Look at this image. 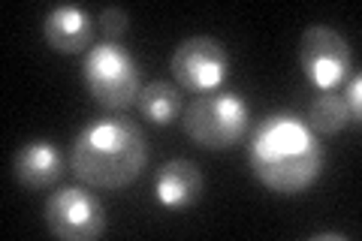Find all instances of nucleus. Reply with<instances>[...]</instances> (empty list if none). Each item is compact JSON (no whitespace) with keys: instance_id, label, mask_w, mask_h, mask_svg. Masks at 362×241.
<instances>
[{"instance_id":"obj_1","label":"nucleus","mask_w":362,"mask_h":241,"mask_svg":"<svg viewBox=\"0 0 362 241\" xmlns=\"http://www.w3.org/2000/svg\"><path fill=\"white\" fill-rule=\"evenodd\" d=\"M326 151L308 124L296 114H269L257 124L247 145L251 175L278 196H299L323 175Z\"/></svg>"},{"instance_id":"obj_5","label":"nucleus","mask_w":362,"mask_h":241,"mask_svg":"<svg viewBox=\"0 0 362 241\" xmlns=\"http://www.w3.org/2000/svg\"><path fill=\"white\" fill-rule=\"evenodd\" d=\"M169 73L187 94H211L230 76V52L214 37H190L175 45Z\"/></svg>"},{"instance_id":"obj_7","label":"nucleus","mask_w":362,"mask_h":241,"mask_svg":"<svg viewBox=\"0 0 362 241\" xmlns=\"http://www.w3.org/2000/svg\"><path fill=\"white\" fill-rule=\"evenodd\" d=\"M45 226L61 241H97L106 233V211L85 187H64L45 202Z\"/></svg>"},{"instance_id":"obj_9","label":"nucleus","mask_w":362,"mask_h":241,"mask_svg":"<svg viewBox=\"0 0 362 241\" xmlns=\"http://www.w3.org/2000/svg\"><path fill=\"white\" fill-rule=\"evenodd\" d=\"M42 37L49 42L52 52L58 54H82L85 49L90 52L94 42V21L85 9H78L73 4L54 6L42 21Z\"/></svg>"},{"instance_id":"obj_14","label":"nucleus","mask_w":362,"mask_h":241,"mask_svg":"<svg viewBox=\"0 0 362 241\" xmlns=\"http://www.w3.org/2000/svg\"><path fill=\"white\" fill-rule=\"evenodd\" d=\"M344 102H347V109H350V124H354V127H359V118H362V78H359V76L350 78Z\"/></svg>"},{"instance_id":"obj_15","label":"nucleus","mask_w":362,"mask_h":241,"mask_svg":"<svg viewBox=\"0 0 362 241\" xmlns=\"http://www.w3.org/2000/svg\"><path fill=\"white\" fill-rule=\"evenodd\" d=\"M311 241H347V235H341V233H314Z\"/></svg>"},{"instance_id":"obj_12","label":"nucleus","mask_w":362,"mask_h":241,"mask_svg":"<svg viewBox=\"0 0 362 241\" xmlns=\"http://www.w3.org/2000/svg\"><path fill=\"white\" fill-rule=\"evenodd\" d=\"M305 124H308V127L320 136V139L338 136L350 124V109H347L344 97H335L332 90H323V94L311 102Z\"/></svg>"},{"instance_id":"obj_10","label":"nucleus","mask_w":362,"mask_h":241,"mask_svg":"<svg viewBox=\"0 0 362 241\" xmlns=\"http://www.w3.org/2000/svg\"><path fill=\"white\" fill-rule=\"evenodd\" d=\"M206 193V178L194 160H169L157 169L154 196L163 208H190Z\"/></svg>"},{"instance_id":"obj_13","label":"nucleus","mask_w":362,"mask_h":241,"mask_svg":"<svg viewBox=\"0 0 362 241\" xmlns=\"http://www.w3.org/2000/svg\"><path fill=\"white\" fill-rule=\"evenodd\" d=\"M127 25H130V16L124 13L121 6H109V9H103V16H100V28H103L109 42H118L124 33H127Z\"/></svg>"},{"instance_id":"obj_2","label":"nucleus","mask_w":362,"mask_h":241,"mask_svg":"<svg viewBox=\"0 0 362 241\" xmlns=\"http://www.w3.org/2000/svg\"><path fill=\"white\" fill-rule=\"evenodd\" d=\"M148 166V142L130 118H97L76 136L70 172L85 187L127 190Z\"/></svg>"},{"instance_id":"obj_6","label":"nucleus","mask_w":362,"mask_h":241,"mask_svg":"<svg viewBox=\"0 0 362 241\" xmlns=\"http://www.w3.org/2000/svg\"><path fill=\"white\" fill-rule=\"evenodd\" d=\"M299 66L314 88L332 90L350 76L354 52H350V42L335 28L308 25L299 37Z\"/></svg>"},{"instance_id":"obj_11","label":"nucleus","mask_w":362,"mask_h":241,"mask_svg":"<svg viewBox=\"0 0 362 241\" xmlns=\"http://www.w3.org/2000/svg\"><path fill=\"white\" fill-rule=\"evenodd\" d=\"M136 109L145 121L157 124V127H166L181 118V88L169 85V82H151L139 90V100H136Z\"/></svg>"},{"instance_id":"obj_4","label":"nucleus","mask_w":362,"mask_h":241,"mask_svg":"<svg viewBox=\"0 0 362 241\" xmlns=\"http://www.w3.org/2000/svg\"><path fill=\"white\" fill-rule=\"evenodd\" d=\"M82 82L88 94L94 97L97 106L109 112H121L136 106L139 100V64L133 61V54L118 42H100L90 45L82 64Z\"/></svg>"},{"instance_id":"obj_8","label":"nucleus","mask_w":362,"mask_h":241,"mask_svg":"<svg viewBox=\"0 0 362 241\" xmlns=\"http://www.w3.org/2000/svg\"><path fill=\"white\" fill-rule=\"evenodd\" d=\"M66 172L61 148L49 139H30L13 157V175L25 190H52Z\"/></svg>"},{"instance_id":"obj_3","label":"nucleus","mask_w":362,"mask_h":241,"mask_svg":"<svg viewBox=\"0 0 362 241\" xmlns=\"http://www.w3.org/2000/svg\"><path fill=\"white\" fill-rule=\"evenodd\" d=\"M181 130L202 151H226L251 130V106L233 90L199 94L181 112Z\"/></svg>"}]
</instances>
